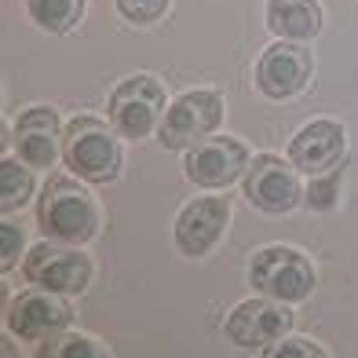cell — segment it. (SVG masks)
Instances as JSON below:
<instances>
[{"label": "cell", "instance_id": "obj_22", "mask_svg": "<svg viewBox=\"0 0 358 358\" xmlns=\"http://www.w3.org/2000/svg\"><path fill=\"white\" fill-rule=\"evenodd\" d=\"M48 351H55V355H103L99 348L92 344V340L85 336H73V340H62V348H48Z\"/></svg>", "mask_w": 358, "mask_h": 358}, {"label": "cell", "instance_id": "obj_10", "mask_svg": "<svg viewBox=\"0 0 358 358\" xmlns=\"http://www.w3.org/2000/svg\"><path fill=\"white\" fill-rule=\"evenodd\" d=\"M241 172H249V150L238 139H201L198 146H190L187 157V176L198 187H231Z\"/></svg>", "mask_w": 358, "mask_h": 358}, {"label": "cell", "instance_id": "obj_9", "mask_svg": "<svg viewBox=\"0 0 358 358\" xmlns=\"http://www.w3.org/2000/svg\"><path fill=\"white\" fill-rule=\"evenodd\" d=\"M296 165H285L282 157H256V165L245 172V198L259 208V213H289L300 205V179Z\"/></svg>", "mask_w": 358, "mask_h": 358}, {"label": "cell", "instance_id": "obj_11", "mask_svg": "<svg viewBox=\"0 0 358 358\" xmlns=\"http://www.w3.org/2000/svg\"><path fill=\"white\" fill-rule=\"evenodd\" d=\"M289 307L285 300L274 303V296L267 300H245L234 307V315L227 318V336L234 340L238 348H267L274 340H282L289 329Z\"/></svg>", "mask_w": 358, "mask_h": 358}, {"label": "cell", "instance_id": "obj_17", "mask_svg": "<svg viewBox=\"0 0 358 358\" xmlns=\"http://www.w3.org/2000/svg\"><path fill=\"white\" fill-rule=\"evenodd\" d=\"M29 194H34V176H29V165L22 161H11L4 157L0 161V208L4 213H15V208H22L29 201Z\"/></svg>", "mask_w": 358, "mask_h": 358}, {"label": "cell", "instance_id": "obj_2", "mask_svg": "<svg viewBox=\"0 0 358 358\" xmlns=\"http://www.w3.org/2000/svg\"><path fill=\"white\" fill-rule=\"evenodd\" d=\"M62 161L88 183H110L121 172V146L110 124L95 117H73L62 136Z\"/></svg>", "mask_w": 358, "mask_h": 358}, {"label": "cell", "instance_id": "obj_6", "mask_svg": "<svg viewBox=\"0 0 358 358\" xmlns=\"http://www.w3.org/2000/svg\"><path fill=\"white\" fill-rule=\"evenodd\" d=\"M70 307L59 300L52 289H29L22 296H15L8 307V329L26 340V344H52V340L70 325Z\"/></svg>", "mask_w": 358, "mask_h": 358}, {"label": "cell", "instance_id": "obj_8", "mask_svg": "<svg viewBox=\"0 0 358 358\" xmlns=\"http://www.w3.org/2000/svg\"><path fill=\"white\" fill-rule=\"evenodd\" d=\"M22 274L29 285H41L52 292H85L92 278V264H88V256H80L73 249H59L52 241H41L26 256Z\"/></svg>", "mask_w": 358, "mask_h": 358}, {"label": "cell", "instance_id": "obj_1", "mask_svg": "<svg viewBox=\"0 0 358 358\" xmlns=\"http://www.w3.org/2000/svg\"><path fill=\"white\" fill-rule=\"evenodd\" d=\"M37 220H41V231L48 238L66 241V245L88 241L95 234V227H99V213H95L88 190L66 176L48 179L41 205H37Z\"/></svg>", "mask_w": 358, "mask_h": 358}, {"label": "cell", "instance_id": "obj_18", "mask_svg": "<svg viewBox=\"0 0 358 358\" xmlns=\"http://www.w3.org/2000/svg\"><path fill=\"white\" fill-rule=\"evenodd\" d=\"M336 190H340V176H336V172L311 176V187H307V205L318 208V213H322V208H333Z\"/></svg>", "mask_w": 358, "mask_h": 358}, {"label": "cell", "instance_id": "obj_3", "mask_svg": "<svg viewBox=\"0 0 358 358\" xmlns=\"http://www.w3.org/2000/svg\"><path fill=\"white\" fill-rule=\"evenodd\" d=\"M249 278L264 296L285 300V303H300L315 292V267L307 264L303 252L285 249V245L256 252Z\"/></svg>", "mask_w": 358, "mask_h": 358}, {"label": "cell", "instance_id": "obj_20", "mask_svg": "<svg viewBox=\"0 0 358 358\" xmlns=\"http://www.w3.org/2000/svg\"><path fill=\"white\" fill-rule=\"evenodd\" d=\"M19 249H22V231L11 223H0V267L11 271L15 259H19Z\"/></svg>", "mask_w": 358, "mask_h": 358}, {"label": "cell", "instance_id": "obj_7", "mask_svg": "<svg viewBox=\"0 0 358 358\" xmlns=\"http://www.w3.org/2000/svg\"><path fill=\"white\" fill-rule=\"evenodd\" d=\"M311 70H315V59L303 44L296 41H282L264 52L256 66V85L267 99H292L307 88L311 80Z\"/></svg>", "mask_w": 358, "mask_h": 358}, {"label": "cell", "instance_id": "obj_21", "mask_svg": "<svg viewBox=\"0 0 358 358\" xmlns=\"http://www.w3.org/2000/svg\"><path fill=\"white\" fill-rule=\"evenodd\" d=\"M271 358H282V355H303V358H318L322 348H315L311 340H289V344H278V348H267Z\"/></svg>", "mask_w": 358, "mask_h": 358}, {"label": "cell", "instance_id": "obj_15", "mask_svg": "<svg viewBox=\"0 0 358 358\" xmlns=\"http://www.w3.org/2000/svg\"><path fill=\"white\" fill-rule=\"evenodd\" d=\"M267 26L282 41H311L322 29V8L315 0H267Z\"/></svg>", "mask_w": 358, "mask_h": 358}, {"label": "cell", "instance_id": "obj_14", "mask_svg": "<svg viewBox=\"0 0 358 358\" xmlns=\"http://www.w3.org/2000/svg\"><path fill=\"white\" fill-rule=\"evenodd\" d=\"M59 117L48 106L26 110L15 124V150L29 169H52L59 161Z\"/></svg>", "mask_w": 358, "mask_h": 358}, {"label": "cell", "instance_id": "obj_5", "mask_svg": "<svg viewBox=\"0 0 358 358\" xmlns=\"http://www.w3.org/2000/svg\"><path fill=\"white\" fill-rule=\"evenodd\" d=\"M223 117V103L216 92H187L165 110L161 121V146L165 150H187L198 146Z\"/></svg>", "mask_w": 358, "mask_h": 358}, {"label": "cell", "instance_id": "obj_16", "mask_svg": "<svg viewBox=\"0 0 358 358\" xmlns=\"http://www.w3.org/2000/svg\"><path fill=\"white\" fill-rule=\"evenodd\" d=\"M29 19L48 34H66L85 15V0H26Z\"/></svg>", "mask_w": 358, "mask_h": 358}, {"label": "cell", "instance_id": "obj_19", "mask_svg": "<svg viewBox=\"0 0 358 358\" xmlns=\"http://www.w3.org/2000/svg\"><path fill=\"white\" fill-rule=\"evenodd\" d=\"M169 0H117V11L124 15L128 22H157L161 15H165Z\"/></svg>", "mask_w": 358, "mask_h": 358}, {"label": "cell", "instance_id": "obj_4", "mask_svg": "<svg viewBox=\"0 0 358 358\" xmlns=\"http://www.w3.org/2000/svg\"><path fill=\"white\" fill-rule=\"evenodd\" d=\"M161 110H165V88L150 73H136V77L121 80L110 95V121L124 139L150 136Z\"/></svg>", "mask_w": 358, "mask_h": 358}, {"label": "cell", "instance_id": "obj_13", "mask_svg": "<svg viewBox=\"0 0 358 358\" xmlns=\"http://www.w3.org/2000/svg\"><path fill=\"white\" fill-rule=\"evenodd\" d=\"M344 157V128L336 121H315L289 143V161L307 176H325Z\"/></svg>", "mask_w": 358, "mask_h": 358}, {"label": "cell", "instance_id": "obj_12", "mask_svg": "<svg viewBox=\"0 0 358 358\" xmlns=\"http://www.w3.org/2000/svg\"><path fill=\"white\" fill-rule=\"evenodd\" d=\"M227 220H231V205L223 198H198L190 201L176 220V245L183 256H205L220 241Z\"/></svg>", "mask_w": 358, "mask_h": 358}]
</instances>
